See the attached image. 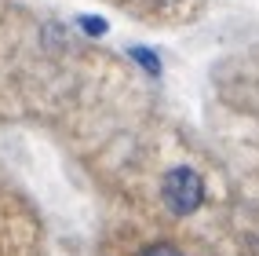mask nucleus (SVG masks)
I'll use <instances>...</instances> for the list:
<instances>
[{
	"label": "nucleus",
	"instance_id": "1",
	"mask_svg": "<svg viewBox=\"0 0 259 256\" xmlns=\"http://www.w3.org/2000/svg\"><path fill=\"white\" fill-rule=\"evenodd\" d=\"M164 201L176 216H190L204 201V183L194 168H171L164 176Z\"/></svg>",
	"mask_w": 259,
	"mask_h": 256
},
{
	"label": "nucleus",
	"instance_id": "2",
	"mask_svg": "<svg viewBox=\"0 0 259 256\" xmlns=\"http://www.w3.org/2000/svg\"><path fill=\"white\" fill-rule=\"evenodd\" d=\"M128 55H132L135 62H139V66H143V70H146V74H153V77H157V74H161V62H157V55H153V51H150V48H132V51H128Z\"/></svg>",
	"mask_w": 259,
	"mask_h": 256
},
{
	"label": "nucleus",
	"instance_id": "3",
	"mask_svg": "<svg viewBox=\"0 0 259 256\" xmlns=\"http://www.w3.org/2000/svg\"><path fill=\"white\" fill-rule=\"evenodd\" d=\"M80 29L88 33V37H102V33H106V22H102V19H92V15H84V19H80Z\"/></svg>",
	"mask_w": 259,
	"mask_h": 256
},
{
	"label": "nucleus",
	"instance_id": "4",
	"mask_svg": "<svg viewBox=\"0 0 259 256\" xmlns=\"http://www.w3.org/2000/svg\"><path fill=\"white\" fill-rule=\"evenodd\" d=\"M143 256H183L179 249H171V245H153V249H146Z\"/></svg>",
	"mask_w": 259,
	"mask_h": 256
},
{
	"label": "nucleus",
	"instance_id": "5",
	"mask_svg": "<svg viewBox=\"0 0 259 256\" xmlns=\"http://www.w3.org/2000/svg\"><path fill=\"white\" fill-rule=\"evenodd\" d=\"M157 4H171V0H157Z\"/></svg>",
	"mask_w": 259,
	"mask_h": 256
}]
</instances>
